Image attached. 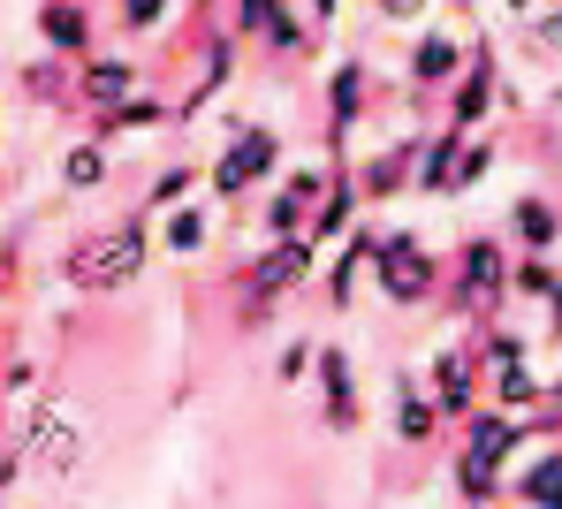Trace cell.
<instances>
[{
  "instance_id": "484cf974",
  "label": "cell",
  "mask_w": 562,
  "mask_h": 509,
  "mask_svg": "<svg viewBox=\"0 0 562 509\" xmlns=\"http://www.w3.org/2000/svg\"><path fill=\"white\" fill-rule=\"evenodd\" d=\"M540 396H548V381L532 373V358H517V365H494V404L502 410H540Z\"/></svg>"
},
{
  "instance_id": "f546056e",
  "label": "cell",
  "mask_w": 562,
  "mask_h": 509,
  "mask_svg": "<svg viewBox=\"0 0 562 509\" xmlns=\"http://www.w3.org/2000/svg\"><path fill=\"white\" fill-rule=\"evenodd\" d=\"M190 183H198V168H190V160L160 168V183L145 191V213H168V205H183V199H190Z\"/></svg>"
},
{
  "instance_id": "4dcf8cb0",
  "label": "cell",
  "mask_w": 562,
  "mask_h": 509,
  "mask_svg": "<svg viewBox=\"0 0 562 509\" xmlns=\"http://www.w3.org/2000/svg\"><path fill=\"white\" fill-rule=\"evenodd\" d=\"M525 38H532L540 54H555V61H562V0H540V8H532V23H525Z\"/></svg>"
},
{
  "instance_id": "5b68a950",
  "label": "cell",
  "mask_w": 562,
  "mask_h": 509,
  "mask_svg": "<svg viewBox=\"0 0 562 509\" xmlns=\"http://www.w3.org/2000/svg\"><path fill=\"white\" fill-rule=\"evenodd\" d=\"M373 290L387 305L418 312L434 290H441V259L411 236V228H380V251H373Z\"/></svg>"
},
{
  "instance_id": "7a4b0ae2",
  "label": "cell",
  "mask_w": 562,
  "mask_h": 509,
  "mask_svg": "<svg viewBox=\"0 0 562 509\" xmlns=\"http://www.w3.org/2000/svg\"><path fill=\"white\" fill-rule=\"evenodd\" d=\"M525 418L502 404H479L464 418V456H457V495H471V502H486V495H502V464L525 449Z\"/></svg>"
},
{
  "instance_id": "83f0119b",
  "label": "cell",
  "mask_w": 562,
  "mask_h": 509,
  "mask_svg": "<svg viewBox=\"0 0 562 509\" xmlns=\"http://www.w3.org/2000/svg\"><path fill=\"white\" fill-rule=\"evenodd\" d=\"M509 495H517V502H548V509H562V449H548V456H540V464H532V472H525Z\"/></svg>"
},
{
  "instance_id": "f1b7e54d",
  "label": "cell",
  "mask_w": 562,
  "mask_h": 509,
  "mask_svg": "<svg viewBox=\"0 0 562 509\" xmlns=\"http://www.w3.org/2000/svg\"><path fill=\"white\" fill-rule=\"evenodd\" d=\"M494 176V145L486 137H464V152H457V183H449V199H464V191H479Z\"/></svg>"
},
{
  "instance_id": "7c38bea8",
  "label": "cell",
  "mask_w": 562,
  "mask_h": 509,
  "mask_svg": "<svg viewBox=\"0 0 562 509\" xmlns=\"http://www.w3.org/2000/svg\"><path fill=\"white\" fill-rule=\"evenodd\" d=\"M434 404H441V418H471L479 410V350L471 342H449L441 358H434Z\"/></svg>"
},
{
  "instance_id": "f35d334b",
  "label": "cell",
  "mask_w": 562,
  "mask_h": 509,
  "mask_svg": "<svg viewBox=\"0 0 562 509\" xmlns=\"http://www.w3.org/2000/svg\"><path fill=\"white\" fill-rule=\"evenodd\" d=\"M312 15H319V23H335V0H312Z\"/></svg>"
},
{
  "instance_id": "74e56055",
  "label": "cell",
  "mask_w": 562,
  "mask_h": 509,
  "mask_svg": "<svg viewBox=\"0 0 562 509\" xmlns=\"http://www.w3.org/2000/svg\"><path fill=\"white\" fill-rule=\"evenodd\" d=\"M548 305H555V312H548V335H555V342H562V290H555V297H548Z\"/></svg>"
},
{
  "instance_id": "e575fe53",
  "label": "cell",
  "mask_w": 562,
  "mask_h": 509,
  "mask_svg": "<svg viewBox=\"0 0 562 509\" xmlns=\"http://www.w3.org/2000/svg\"><path fill=\"white\" fill-rule=\"evenodd\" d=\"M434 0H373V15L380 23H411V15H426Z\"/></svg>"
},
{
  "instance_id": "d6986e66",
  "label": "cell",
  "mask_w": 562,
  "mask_h": 509,
  "mask_svg": "<svg viewBox=\"0 0 562 509\" xmlns=\"http://www.w3.org/2000/svg\"><path fill=\"white\" fill-rule=\"evenodd\" d=\"M471 129H441V137H426L418 145V160H411V183L426 191V199H449V183H457V152H464Z\"/></svg>"
},
{
  "instance_id": "8992f818",
  "label": "cell",
  "mask_w": 562,
  "mask_h": 509,
  "mask_svg": "<svg viewBox=\"0 0 562 509\" xmlns=\"http://www.w3.org/2000/svg\"><path fill=\"white\" fill-rule=\"evenodd\" d=\"M23 464H38V472H77L85 464V426L54 404V396H31L23 404Z\"/></svg>"
},
{
  "instance_id": "44dd1931",
  "label": "cell",
  "mask_w": 562,
  "mask_h": 509,
  "mask_svg": "<svg viewBox=\"0 0 562 509\" xmlns=\"http://www.w3.org/2000/svg\"><path fill=\"white\" fill-rule=\"evenodd\" d=\"M434 433H441V404H434V388L395 381V441H403V449H426Z\"/></svg>"
},
{
  "instance_id": "52a82bcc",
  "label": "cell",
  "mask_w": 562,
  "mask_h": 509,
  "mask_svg": "<svg viewBox=\"0 0 562 509\" xmlns=\"http://www.w3.org/2000/svg\"><path fill=\"white\" fill-rule=\"evenodd\" d=\"M509 251H502V236H464V251H457V282H449V297L464 312H486L509 297Z\"/></svg>"
},
{
  "instance_id": "2e32d148",
  "label": "cell",
  "mask_w": 562,
  "mask_h": 509,
  "mask_svg": "<svg viewBox=\"0 0 562 509\" xmlns=\"http://www.w3.org/2000/svg\"><path fill=\"white\" fill-rule=\"evenodd\" d=\"M457 69H464V46H457L449 31H418V46H411V84H418V92H449Z\"/></svg>"
},
{
  "instance_id": "ac0fdd59",
  "label": "cell",
  "mask_w": 562,
  "mask_h": 509,
  "mask_svg": "<svg viewBox=\"0 0 562 509\" xmlns=\"http://www.w3.org/2000/svg\"><path fill=\"white\" fill-rule=\"evenodd\" d=\"M350 213H358V183H350V168L335 160V168H327V199L312 205L304 236H312V244H335V236H350Z\"/></svg>"
},
{
  "instance_id": "6da1fadb",
  "label": "cell",
  "mask_w": 562,
  "mask_h": 509,
  "mask_svg": "<svg viewBox=\"0 0 562 509\" xmlns=\"http://www.w3.org/2000/svg\"><path fill=\"white\" fill-rule=\"evenodd\" d=\"M145 259H153V213L137 205V213L106 220L92 236H77L54 274H61L69 290H85V297H114V290H130V282L145 274Z\"/></svg>"
},
{
  "instance_id": "1f68e13d",
  "label": "cell",
  "mask_w": 562,
  "mask_h": 509,
  "mask_svg": "<svg viewBox=\"0 0 562 509\" xmlns=\"http://www.w3.org/2000/svg\"><path fill=\"white\" fill-rule=\"evenodd\" d=\"M312 358H319V342H312V335H296V342H281V358H274V381H281V388H296V381L312 373Z\"/></svg>"
},
{
  "instance_id": "5bb4252c",
  "label": "cell",
  "mask_w": 562,
  "mask_h": 509,
  "mask_svg": "<svg viewBox=\"0 0 562 509\" xmlns=\"http://www.w3.org/2000/svg\"><path fill=\"white\" fill-rule=\"evenodd\" d=\"M366 106H373V77H366V61H335V77H327V137L342 145V137L366 122Z\"/></svg>"
},
{
  "instance_id": "3957f363",
  "label": "cell",
  "mask_w": 562,
  "mask_h": 509,
  "mask_svg": "<svg viewBox=\"0 0 562 509\" xmlns=\"http://www.w3.org/2000/svg\"><path fill=\"white\" fill-rule=\"evenodd\" d=\"M319 267V244L312 236H267V251L236 274V297H244V319H267L281 297H296Z\"/></svg>"
},
{
  "instance_id": "277c9868",
  "label": "cell",
  "mask_w": 562,
  "mask_h": 509,
  "mask_svg": "<svg viewBox=\"0 0 562 509\" xmlns=\"http://www.w3.org/2000/svg\"><path fill=\"white\" fill-rule=\"evenodd\" d=\"M274 168H281V137L267 129V122H244V129L205 160V191H213L221 205H236V199H251Z\"/></svg>"
},
{
  "instance_id": "30bf717a",
  "label": "cell",
  "mask_w": 562,
  "mask_h": 509,
  "mask_svg": "<svg viewBox=\"0 0 562 509\" xmlns=\"http://www.w3.org/2000/svg\"><path fill=\"white\" fill-rule=\"evenodd\" d=\"M494 100H502V69H494L486 46H471L457 84H449V129H479V122L494 114Z\"/></svg>"
},
{
  "instance_id": "ffe728a7",
  "label": "cell",
  "mask_w": 562,
  "mask_h": 509,
  "mask_svg": "<svg viewBox=\"0 0 562 509\" xmlns=\"http://www.w3.org/2000/svg\"><path fill=\"white\" fill-rule=\"evenodd\" d=\"M312 31H319V15H296V8H289V0H274V8H267V23H259V38H251V46H267V54H274V61H304V54H312Z\"/></svg>"
},
{
  "instance_id": "603a6c76",
  "label": "cell",
  "mask_w": 562,
  "mask_h": 509,
  "mask_svg": "<svg viewBox=\"0 0 562 509\" xmlns=\"http://www.w3.org/2000/svg\"><path fill=\"white\" fill-rule=\"evenodd\" d=\"M92 122H99V137H130V129H160V122H176V106L153 100V92L137 84L122 106H106V114H92Z\"/></svg>"
},
{
  "instance_id": "e0dca14e",
  "label": "cell",
  "mask_w": 562,
  "mask_h": 509,
  "mask_svg": "<svg viewBox=\"0 0 562 509\" xmlns=\"http://www.w3.org/2000/svg\"><path fill=\"white\" fill-rule=\"evenodd\" d=\"M106 176H114V137H77L69 152H61V191L69 199H85V191H106Z\"/></svg>"
},
{
  "instance_id": "cb8c5ba5",
  "label": "cell",
  "mask_w": 562,
  "mask_h": 509,
  "mask_svg": "<svg viewBox=\"0 0 562 509\" xmlns=\"http://www.w3.org/2000/svg\"><path fill=\"white\" fill-rule=\"evenodd\" d=\"M160 244H168V259H198L213 244V205H176L168 228H160Z\"/></svg>"
},
{
  "instance_id": "836d02e7",
  "label": "cell",
  "mask_w": 562,
  "mask_h": 509,
  "mask_svg": "<svg viewBox=\"0 0 562 509\" xmlns=\"http://www.w3.org/2000/svg\"><path fill=\"white\" fill-rule=\"evenodd\" d=\"M267 8H274V0H236V8H228V31L251 46V38H259V23H267Z\"/></svg>"
},
{
  "instance_id": "d6a6232c",
  "label": "cell",
  "mask_w": 562,
  "mask_h": 509,
  "mask_svg": "<svg viewBox=\"0 0 562 509\" xmlns=\"http://www.w3.org/2000/svg\"><path fill=\"white\" fill-rule=\"evenodd\" d=\"M168 8H176V0H114L122 31H160V23H168Z\"/></svg>"
},
{
  "instance_id": "d590c367",
  "label": "cell",
  "mask_w": 562,
  "mask_h": 509,
  "mask_svg": "<svg viewBox=\"0 0 562 509\" xmlns=\"http://www.w3.org/2000/svg\"><path fill=\"white\" fill-rule=\"evenodd\" d=\"M494 8H502L509 23H532V8H540V0H494Z\"/></svg>"
},
{
  "instance_id": "8d00e7d4",
  "label": "cell",
  "mask_w": 562,
  "mask_h": 509,
  "mask_svg": "<svg viewBox=\"0 0 562 509\" xmlns=\"http://www.w3.org/2000/svg\"><path fill=\"white\" fill-rule=\"evenodd\" d=\"M540 426H562V381L548 388V404H540Z\"/></svg>"
},
{
  "instance_id": "4fadbf2b",
  "label": "cell",
  "mask_w": 562,
  "mask_h": 509,
  "mask_svg": "<svg viewBox=\"0 0 562 509\" xmlns=\"http://www.w3.org/2000/svg\"><path fill=\"white\" fill-rule=\"evenodd\" d=\"M130 92H137V61H122V54H85L77 61V100L92 106V114L122 106Z\"/></svg>"
},
{
  "instance_id": "7402d4cb",
  "label": "cell",
  "mask_w": 562,
  "mask_h": 509,
  "mask_svg": "<svg viewBox=\"0 0 562 509\" xmlns=\"http://www.w3.org/2000/svg\"><path fill=\"white\" fill-rule=\"evenodd\" d=\"M509 236H517L525 251H555L562 244V205L540 199V191H525V199L509 205Z\"/></svg>"
},
{
  "instance_id": "9c48e42d",
  "label": "cell",
  "mask_w": 562,
  "mask_h": 509,
  "mask_svg": "<svg viewBox=\"0 0 562 509\" xmlns=\"http://www.w3.org/2000/svg\"><path fill=\"white\" fill-rule=\"evenodd\" d=\"M31 31H38V46H46V54H61V61L99 54V23H92V8H85V0H38Z\"/></svg>"
},
{
  "instance_id": "8fae6325",
  "label": "cell",
  "mask_w": 562,
  "mask_h": 509,
  "mask_svg": "<svg viewBox=\"0 0 562 509\" xmlns=\"http://www.w3.org/2000/svg\"><path fill=\"white\" fill-rule=\"evenodd\" d=\"M327 199V168H289L281 176V191L267 199V236H304V220H312V205Z\"/></svg>"
},
{
  "instance_id": "4316f807",
  "label": "cell",
  "mask_w": 562,
  "mask_h": 509,
  "mask_svg": "<svg viewBox=\"0 0 562 509\" xmlns=\"http://www.w3.org/2000/svg\"><path fill=\"white\" fill-rule=\"evenodd\" d=\"M555 290H562V267L548 251H525V259L509 267V297H540V305H548Z\"/></svg>"
},
{
  "instance_id": "9a60e30c",
  "label": "cell",
  "mask_w": 562,
  "mask_h": 509,
  "mask_svg": "<svg viewBox=\"0 0 562 509\" xmlns=\"http://www.w3.org/2000/svg\"><path fill=\"white\" fill-rule=\"evenodd\" d=\"M373 251H380V228H373V220H358V228L342 236V259L327 267V305H335V312L358 305V274H373Z\"/></svg>"
},
{
  "instance_id": "d4e9b609",
  "label": "cell",
  "mask_w": 562,
  "mask_h": 509,
  "mask_svg": "<svg viewBox=\"0 0 562 509\" xmlns=\"http://www.w3.org/2000/svg\"><path fill=\"white\" fill-rule=\"evenodd\" d=\"M77 61H61V54H38V61H23V92L38 106H61V100H77V77H69Z\"/></svg>"
},
{
  "instance_id": "ba28073f",
  "label": "cell",
  "mask_w": 562,
  "mask_h": 509,
  "mask_svg": "<svg viewBox=\"0 0 562 509\" xmlns=\"http://www.w3.org/2000/svg\"><path fill=\"white\" fill-rule=\"evenodd\" d=\"M312 381H319V418H327V433H358V426H366V404H358V373H350V350H342V342H319V358H312Z\"/></svg>"
}]
</instances>
